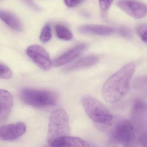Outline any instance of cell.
Returning a JSON list of instances; mask_svg holds the SVG:
<instances>
[{"instance_id":"22","label":"cell","mask_w":147,"mask_h":147,"mask_svg":"<svg viewBox=\"0 0 147 147\" xmlns=\"http://www.w3.org/2000/svg\"><path fill=\"white\" fill-rule=\"evenodd\" d=\"M83 0H64L66 6L69 7H73L81 3Z\"/></svg>"},{"instance_id":"13","label":"cell","mask_w":147,"mask_h":147,"mask_svg":"<svg viewBox=\"0 0 147 147\" xmlns=\"http://www.w3.org/2000/svg\"><path fill=\"white\" fill-rule=\"evenodd\" d=\"M13 106V98L12 95L7 90L0 89V107L1 119L6 118L11 111Z\"/></svg>"},{"instance_id":"10","label":"cell","mask_w":147,"mask_h":147,"mask_svg":"<svg viewBox=\"0 0 147 147\" xmlns=\"http://www.w3.org/2000/svg\"><path fill=\"white\" fill-rule=\"evenodd\" d=\"M78 31L83 34H96L100 36H108L114 32L112 28L103 25L89 24L82 25L78 28Z\"/></svg>"},{"instance_id":"3","label":"cell","mask_w":147,"mask_h":147,"mask_svg":"<svg viewBox=\"0 0 147 147\" xmlns=\"http://www.w3.org/2000/svg\"><path fill=\"white\" fill-rule=\"evenodd\" d=\"M81 103L85 111L90 118L98 124L110 126L113 116L110 111L97 99L90 96L82 98Z\"/></svg>"},{"instance_id":"12","label":"cell","mask_w":147,"mask_h":147,"mask_svg":"<svg viewBox=\"0 0 147 147\" xmlns=\"http://www.w3.org/2000/svg\"><path fill=\"white\" fill-rule=\"evenodd\" d=\"M98 61V58L97 56L85 57L66 66L63 69V71L65 72H70L90 67L96 64Z\"/></svg>"},{"instance_id":"20","label":"cell","mask_w":147,"mask_h":147,"mask_svg":"<svg viewBox=\"0 0 147 147\" xmlns=\"http://www.w3.org/2000/svg\"><path fill=\"white\" fill-rule=\"evenodd\" d=\"M118 33L121 36L126 38H130L132 36L131 31L129 28L124 27L120 28L118 29Z\"/></svg>"},{"instance_id":"14","label":"cell","mask_w":147,"mask_h":147,"mask_svg":"<svg viewBox=\"0 0 147 147\" xmlns=\"http://www.w3.org/2000/svg\"><path fill=\"white\" fill-rule=\"evenodd\" d=\"M0 19L9 27L16 31H21L22 25L20 20L11 13L0 9Z\"/></svg>"},{"instance_id":"21","label":"cell","mask_w":147,"mask_h":147,"mask_svg":"<svg viewBox=\"0 0 147 147\" xmlns=\"http://www.w3.org/2000/svg\"><path fill=\"white\" fill-rule=\"evenodd\" d=\"M114 0H99V5L101 9L104 11L109 9Z\"/></svg>"},{"instance_id":"1","label":"cell","mask_w":147,"mask_h":147,"mask_svg":"<svg viewBox=\"0 0 147 147\" xmlns=\"http://www.w3.org/2000/svg\"><path fill=\"white\" fill-rule=\"evenodd\" d=\"M135 69L134 64H127L109 78L102 90L103 97L107 102L116 103L127 93Z\"/></svg>"},{"instance_id":"9","label":"cell","mask_w":147,"mask_h":147,"mask_svg":"<svg viewBox=\"0 0 147 147\" xmlns=\"http://www.w3.org/2000/svg\"><path fill=\"white\" fill-rule=\"evenodd\" d=\"M86 45L80 44L75 46L52 62V66L59 67L70 63L79 56L85 50Z\"/></svg>"},{"instance_id":"7","label":"cell","mask_w":147,"mask_h":147,"mask_svg":"<svg viewBox=\"0 0 147 147\" xmlns=\"http://www.w3.org/2000/svg\"><path fill=\"white\" fill-rule=\"evenodd\" d=\"M117 4L127 14L136 19H141L147 15V5L138 0H120Z\"/></svg>"},{"instance_id":"8","label":"cell","mask_w":147,"mask_h":147,"mask_svg":"<svg viewBox=\"0 0 147 147\" xmlns=\"http://www.w3.org/2000/svg\"><path fill=\"white\" fill-rule=\"evenodd\" d=\"M26 130L23 122H18L0 126V140L12 141L22 136Z\"/></svg>"},{"instance_id":"23","label":"cell","mask_w":147,"mask_h":147,"mask_svg":"<svg viewBox=\"0 0 147 147\" xmlns=\"http://www.w3.org/2000/svg\"><path fill=\"white\" fill-rule=\"evenodd\" d=\"M23 2L25 3L27 5L32 7V8L35 9H38V7L34 4V3L32 0H22Z\"/></svg>"},{"instance_id":"24","label":"cell","mask_w":147,"mask_h":147,"mask_svg":"<svg viewBox=\"0 0 147 147\" xmlns=\"http://www.w3.org/2000/svg\"><path fill=\"white\" fill-rule=\"evenodd\" d=\"M142 147H147V136L143 138L142 140Z\"/></svg>"},{"instance_id":"15","label":"cell","mask_w":147,"mask_h":147,"mask_svg":"<svg viewBox=\"0 0 147 147\" xmlns=\"http://www.w3.org/2000/svg\"><path fill=\"white\" fill-rule=\"evenodd\" d=\"M133 86L139 93L147 96V76H140L135 79Z\"/></svg>"},{"instance_id":"2","label":"cell","mask_w":147,"mask_h":147,"mask_svg":"<svg viewBox=\"0 0 147 147\" xmlns=\"http://www.w3.org/2000/svg\"><path fill=\"white\" fill-rule=\"evenodd\" d=\"M20 97L24 103L37 108L53 106L58 100L57 96L54 92L35 88H24L21 91Z\"/></svg>"},{"instance_id":"17","label":"cell","mask_w":147,"mask_h":147,"mask_svg":"<svg viewBox=\"0 0 147 147\" xmlns=\"http://www.w3.org/2000/svg\"><path fill=\"white\" fill-rule=\"evenodd\" d=\"M52 38L51 28L49 24H47L44 26L41 31L40 39L44 43L48 42Z\"/></svg>"},{"instance_id":"5","label":"cell","mask_w":147,"mask_h":147,"mask_svg":"<svg viewBox=\"0 0 147 147\" xmlns=\"http://www.w3.org/2000/svg\"><path fill=\"white\" fill-rule=\"evenodd\" d=\"M113 138L125 147L132 146L136 140V133L134 125L126 119L120 120L114 128Z\"/></svg>"},{"instance_id":"19","label":"cell","mask_w":147,"mask_h":147,"mask_svg":"<svg viewBox=\"0 0 147 147\" xmlns=\"http://www.w3.org/2000/svg\"><path fill=\"white\" fill-rule=\"evenodd\" d=\"M13 76V72L11 70L4 65L0 64V78H11Z\"/></svg>"},{"instance_id":"25","label":"cell","mask_w":147,"mask_h":147,"mask_svg":"<svg viewBox=\"0 0 147 147\" xmlns=\"http://www.w3.org/2000/svg\"><path fill=\"white\" fill-rule=\"evenodd\" d=\"M1 107H0V116L1 115Z\"/></svg>"},{"instance_id":"6","label":"cell","mask_w":147,"mask_h":147,"mask_svg":"<svg viewBox=\"0 0 147 147\" xmlns=\"http://www.w3.org/2000/svg\"><path fill=\"white\" fill-rule=\"evenodd\" d=\"M28 56L42 70L48 71L52 66V62L45 49L38 45H33L26 50Z\"/></svg>"},{"instance_id":"11","label":"cell","mask_w":147,"mask_h":147,"mask_svg":"<svg viewBox=\"0 0 147 147\" xmlns=\"http://www.w3.org/2000/svg\"><path fill=\"white\" fill-rule=\"evenodd\" d=\"M51 146L52 147H90L88 143L83 139L69 136L57 139Z\"/></svg>"},{"instance_id":"4","label":"cell","mask_w":147,"mask_h":147,"mask_svg":"<svg viewBox=\"0 0 147 147\" xmlns=\"http://www.w3.org/2000/svg\"><path fill=\"white\" fill-rule=\"evenodd\" d=\"M70 126L66 112L61 109L52 111L50 119L47 134V141L50 145L55 140L69 136Z\"/></svg>"},{"instance_id":"16","label":"cell","mask_w":147,"mask_h":147,"mask_svg":"<svg viewBox=\"0 0 147 147\" xmlns=\"http://www.w3.org/2000/svg\"><path fill=\"white\" fill-rule=\"evenodd\" d=\"M55 29L57 37L60 39L69 40L73 38L71 32L63 25L57 24L55 26Z\"/></svg>"},{"instance_id":"18","label":"cell","mask_w":147,"mask_h":147,"mask_svg":"<svg viewBox=\"0 0 147 147\" xmlns=\"http://www.w3.org/2000/svg\"><path fill=\"white\" fill-rule=\"evenodd\" d=\"M136 32L142 40L147 43V24H144L138 26L136 28Z\"/></svg>"}]
</instances>
